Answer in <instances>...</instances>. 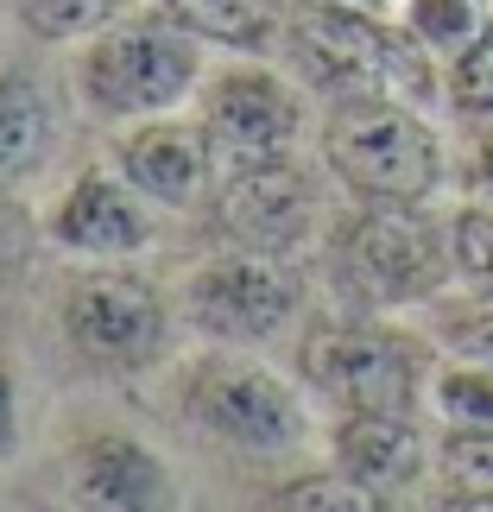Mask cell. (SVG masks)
Instances as JSON below:
<instances>
[{"instance_id": "9c48e42d", "label": "cell", "mask_w": 493, "mask_h": 512, "mask_svg": "<svg viewBox=\"0 0 493 512\" xmlns=\"http://www.w3.org/2000/svg\"><path fill=\"white\" fill-rule=\"evenodd\" d=\"M222 222L241 234L247 247L285 253L317 222V190H310V177L291 165L285 152L279 159H234L228 184H222Z\"/></svg>"}, {"instance_id": "8992f818", "label": "cell", "mask_w": 493, "mask_h": 512, "mask_svg": "<svg viewBox=\"0 0 493 512\" xmlns=\"http://www.w3.org/2000/svg\"><path fill=\"white\" fill-rule=\"evenodd\" d=\"M304 380L342 411H411L418 399V354L386 329H317L304 342Z\"/></svg>"}, {"instance_id": "6da1fadb", "label": "cell", "mask_w": 493, "mask_h": 512, "mask_svg": "<svg viewBox=\"0 0 493 512\" xmlns=\"http://www.w3.org/2000/svg\"><path fill=\"white\" fill-rule=\"evenodd\" d=\"M323 159L361 203H424L443 177V146L399 95H348L323 127Z\"/></svg>"}, {"instance_id": "484cf974", "label": "cell", "mask_w": 493, "mask_h": 512, "mask_svg": "<svg viewBox=\"0 0 493 512\" xmlns=\"http://www.w3.org/2000/svg\"><path fill=\"white\" fill-rule=\"evenodd\" d=\"M13 449V373L7 361H0V456Z\"/></svg>"}, {"instance_id": "7a4b0ae2", "label": "cell", "mask_w": 493, "mask_h": 512, "mask_svg": "<svg viewBox=\"0 0 493 512\" xmlns=\"http://www.w3.org/2000/svg\"><path fill=\"white\" fill-rule=\"evenodd\" d=\"M203 51L196 32L177 19H114L89 38L83 64H76V89L95 114L108 121H140V114H165L190 95Z\"/></svg>"}, {"instance_id": "5b68a950", "label": "cell", "mask_w": 493, "mask_h": 512, "mask_svg": "<svg viewBox=\"0 0 493 512\" xmlns=\"http://www.w3.org/2000/svg\"><path fill=\"white\" fill-rule=\"evenodd\" d=\"M184 411L215 437L241 449H291L304 437V405L272 367L234 361V354H203L184 373Z\"/></svg>"}, {"instance_id": "e0dca14e", "label": "cell", "mask_w": 493, "mask_h": 512, "mask_svg": "<svg viewBox=\"0 0 493 512\" xmlns=\"http://www.w3.org/2000/svg\"><path fill=\"white\" fill-rule=\"evenodd\" d=\"M481 26H487L481 0H411L405 7V32L430 51H462Z\"/></svg>"}, {"instance_id": "f1b7e54d", "label": "cell", "mask_w": 493, "mask_h": 512, "mask_svg": "<svg viewBox=\"0 0 493 512\" xmlns=\"http://www.w3.org/2000/svg\"><path fill=\"white\" fill-rule=\"evenodd\" d=\"M342 7H361V13H386L392 0H342Z\"/></svg>"}, {"instance_id": "d6986e66", "label": "cell", "mask_w": 493, "mask_h": 512, "mask_svg": "<svg viewBox=\"0 0 493 512\" xmlns=\"http://www.w3.org/2000/svg\"><path fill=\"white\" fill-rule=\"evenodd\" d=\"M285 512H386L380 500V487H367V481H354V475H304V481H291L285 487Z\"/></svg>"}, {"instance_id": "7c38bea8", "label": "cell", "mask_w": 493, "mask_h": 512, "mask_svg": "<svg viewBox=\"0 0 493 512\" xmlns=\"http://www.w3.org/2000/svg\"><path fill=\"white\" fill-rule=\"evenodd\" d=\"M51 234L70 253L121 260V253L146 247V209H140V196H133V184H121V177H108V171H83L76 190L57 203Z\"/></svg>"}, {"instance_id": "d4e9b609", "label": "cell", "mask_w": 493, "mask_h": 512, "mask_svg": "<svg viewBox=\"0 0 493 512\" xmlns=\"http://www.w3.org/2000/svg\"><path fill=\"white\" fill-rule=\"evenodd\" d=\"M32 253V209L13 190H0V266H19Z\"/></svg>"}, {"instance_id": "30bf717a", "label": "cell", "mask_w": 493, "mask_h": 512, "mask_svg": "<svg viewBox=\"0 0 493 512\" xmlns=\"http://www.w3.org/2000/svg\"><path fill=\"white\" fill-rule=\"evenodd\" d=\"M209 146L234 159H279L298 140V95H291L272 70H228L215 76L209 102H203Z\"/></svg>"}, {"instance_id": "ffe728a7", "label": "cell", "mask_w": 493, "mask_h": 512, "mask_svg": "<svg viewBox=\"0 0 493 512\" xmlns=\"http://www.w3.org/2000/svg\"><path fill=\"white\" fill-rule=\"evenodd\" d=\"M443 475L456 494H493V424H456L443 437Z\"/></svg>"}, {"instance_id": "603a6c76", "label": "cell", "mask_w": 493, "mask_h": 512, "mask_svg": "<svg viewBox=\"0 0 493 512\" xmlns=\"http://www.w3.org/2000/svg\"><path fill=\"white\" fill-rule=\"evenodd\" d=\"M449 253H456V266L468 279L493 285V215L487 209H462L456 228H449Z\"/></svg>"}, {"instance_id": "44dd1931", "label": "cell", "mask_w": 493, "mask_h": 512, "mask_svg": "<svg viewBox=\"0 0 493 512\" xmlns=\"http://www.w3.org/2000/svg\"><path fill=\"white\" fill-rule=\"evenodd\" d=\"M449 95H456V108H468V114H493V19L456 51Z\"/></svg>"}, {"instance_id": "52a82bcc", "label": "cell", "mask_w": 493, "mask_h": 512, "mask_svg": "<svg viewBox=\"0 0 493 512\" xmlns=\"http://www.w3.org/2000/svg\"><path fill=\"white\" fill-rule=\"evenodd\" d=\"M184 310H190V323L203 329V336L260 342L272 329H285V317L298 310V272L266 247L228 253V260H215V266H203L190 279Z\"/></svg>"}, {"instance_id": "2e32d148", "label": "cell", "mask_w": 493, "mask_h": 512, "mask_svg": "<svg viewBox=\"0 0 493 512\" xmlns=\"http://www.w3.org/2000/svg\"><path fill=\"white\" fill-rule=\"evenodd\" d=\"M51 152V108L26 76H0V177H26Z\"/></svg>"}, {"instance_id": "3957f363", "label": "cell", "mask_w": 493, "mask_h": 512, "mask_svg": "<svg viewBox=\"0 0 493 512\" xmlns=\"http://www.w3.org/2000/svg\"><path fill=\"white\" fill-rule=\"evenodd\" d=\"M298 57L304 70L329 89H354V95H399V102H424L430 95V70L418 38H399L380 26V13L361 7H310L298 19Z\"/></svg>"}, {"instance_id": "83f0119b", "label": "cell", "mask_w": 493, "mask_h": 512, "mask_svg": "<svg viewBox=\"0 0 493 512\" xmlns=\"http://www.w3.org/2000/svg\"><path fill=\"white\" fill-rule=\"evenodd\" d=\"M481 184H487V196H493V146H481Z\"/></svg>"}, {"instance_id": "4fadbf2b", "label": "cell", "mask_w": 493, "mask_h": 512, "mask_svg": "<svg viewBox=\"0 0 493 512\" xmlns=\"http://www.w3.org/2000/svg\"><path fill=\"white\" fill-rule=\"evenodd\" d=\"M209 127H184V121H146L121 152L127 184L152 196L165 209H190L209 184Z\"/></svg>"}, {"instance_id": "cb8c5ba5", "label": "cell", "mask_w": 493, "mask_h": 512, "mask_svg": "<svg viewBox=\"0 0 493 512\" xmlns=\"http://www.w3.org/2000/svg\"><path fill=\"white\" fill-rule=\"evenodd\" d=\"M443 336L456 342L462 354H475V361H493V298H481V304L456 310V317L443 323Z\"/></svg>"}, {"instance_id": "ac0fdd59", "label": "cell", "mask_w": 493, "mask_h": 512, "mask_svg": "<svg viewBox=\"0 0 493 512\" xmlns=\"http://www.w3.org/2000/svg\"><path fill=\"white\" fill-rule=\"evenodd\" d=\"M13 7L38 38H89L121 19V0H13Z\"/></svg>"}, {"instance_id": "7402d4cb", "label": "cell", "mask_w": 493, "mask_h": 512, "mask_svg": "<svg viewBox=\"0 0 493 512\" xmlns=\"http://www.w3.org/2000/svg\"><path fill=\"white\" fill-rule=\"evenodd\" d=\"M437 411L449 424H493V361L487 367H449L437 380Z\"/></svg>"}, {"instance_id": "4316f807", "label": "cell", "mask_w": 493, "mask_h": 512, "mask_svg": "<svg viewBox=\"0 0 493 512\" xmlns=\"http://www.w3.org/2000/svg\"><path fill=\"white\" fill-rule=\"evenodd\" d=\"M449 512H493V494H456Z\"/></svg>"}, {"instance_id": "ba28073f", "label": "cell", "mask_w": 493, "mask_h": 512, "mask_svg": "<svg viewBox=\"0 0 493 512\" xmlns=\"http://www.w3.org/2000/svg\"><path fill=\"white\" fill-rule=\"evenodd\" d=\"M64 336L95 367H140L159 354V336H165L159 291L146 279H133V272H114V266L89 272L64 298Z\"/></svg>"}, {"instance_id": "8fae6325", "label": "cell", "mask_w": 493, "mask_h": 512, "mask_svg": "<svg viewBox=\"0 0 493 512\" xmlns=\"http://www.w3.org/2000/svg\"><path fill=\"white\" fill-rule=\"evenodd\" d=\"M70 494L83 512H171L177 481L140 437H89L70 462Z\"/></svg>"}, {"instance_id": "5bb4252c", "label": "cell", "mask_w": 493, "mask_h": 512, "mask_svg": "<svg viewBox=\"0 0 493 512\" xmlns=\"http://www.w3.org/2000/svg\"><path fill=\"white\" fill-rule=\"evenodd\" d=\"M335 468L367 487H411L424 468V443L405 411H348L335 424Z\"/></svg>"}, {"instance_id": "277c9868", "label": "cell", "mask_w": 493, "mask_h": 512, "mask_svg": "<svg viewBox=\"0 0 493 512\" xmlns=\"http://www.w3.org/2000/svg\"><path fill=\"white\" fill-rule=\"evenodd\" d=\"M335 272L361 304H418L443 285V241L418 203H367L335 241Z\"/></svg>"}, {"instance_id": "9a60e30c", "label": "cell", "mask_w": 493, "mask_h": 512, "mask_svg": "<svg viewBox=\"0 0 493 512\" xmlns=\"http://www.w3.org/2000/svg\"><path fill=\"white\" fill-rule=\"evenodd\" d=\"M165 13L196 38H215L234 51H260L279 32V0H165Z\"/></svg>"}]
</instances>
